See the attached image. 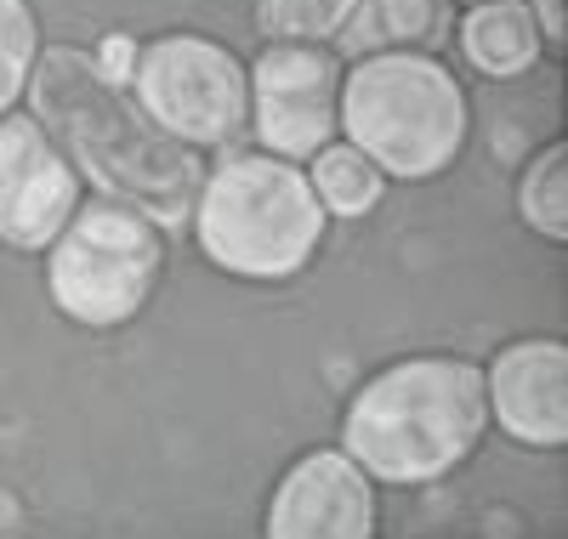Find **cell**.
<instances>
[{
    "label": "cell",
    "mask_w": 568,
    "mask_h": 539,
    "mask_svg": "<svg viewBox=\"0 0 568 539\" xmlns=\"http://www.w3.org/2000/svg\"><path fill=\"white\" fill-rule=\"evenodd\" d=\"M262 528L273 539H369L375 477L347 449H313L273 488Z\"/></svg>",
    "instance_id": "cell-9"
},
{
    "label": "cell",
    "mask_w": 568,
    "mask_h": 539,
    "mask_svg": "<svg viewBox=\"0 0 568 539\" xmlns=\"http://www.w3.org/2000/svg\"><path fill=\"white\" fill-rule=\"evenodd\" d=\"M466 91L433 52H369L342 74V136L382 176L426 182L466 149Z\"/></svg>",
    "instance_id": "cell-4"
},
{
    "label": "cell",
    "mask_w": 568,
    "mask_h": 539,
    "mask_svg": "<svg viewBox=\"0 0 568 539\" xmlns=\"http://www.w3.org/2000/svg\"><path fill=\"white\" fill-rule=\"evenodd\" d=\"M449 34V0H358L342 23V58L369 52H426Z\"/></svg>",
    "instance_id": "cell-12"
},
{
    "label": "cell",
    "mask_w": 568,
    "mask_h": 539,
    "mask_svg": "<svg viewBox=\"0 0 568 539\" xmlns=\"http://www.w3.org/2000/svg\"><path fill=\"white\" fill-rule=\"evenodd\" d=\"M91 63H98L109 80H120V85H125V80H131V63H136V40L109 34V40H103V58H91Z\"/></svg>",
    "instance_id": "cell-17"
},
{
    "label": "cell",
    "mask_w": 568,
    "mask_h": 539,
    "mask_svg": "<svg viewBox=\"0 0 568 539\" xmlns=\"http://www.w3.org/2000/svg\"><path fill=\"white\" fill-rule=\"evenodd\" d=\"M324 205L313 200L307 171L296 160H278L267 149H233L222 154L194 200V227L200 251L233 273V278H291L313 262L324 244Z\"/></svg>",
    "instance_id": "cell-3"
},
{
    "label": "cell",
    "mask_w": 568,
    "mask_h": 539,
    "mask_svg": "<svg viewBox=\"0 0 568 539\" xmlns=\"http://www.w3.org/2000/svg\"><path fill=\"white\" fill-rule=\"evenodd\" d=\"M251 80V131L278 160H307L342 136V63L329 45L273 40L245 69Z\"/></svg>",
    "instance_id": "cell-7"
},
{
    "label": "cell",
    "mask_w": 568,
    "mask_h": 539,
    "mask_svg": "<svg viewBox=\"0 0 568 539\" xmlns=\"http://www.w3.org/2000/svg\"><path fill=\"white\" fill-rule=\"evenodd\" d=\"M358 0H256V29L267 40H307L324 45L336 40L342 23L353 18Z\"/></svg>",
    "instance_id": "cell-15"
},
{
    "label": "cell",
    "mask_w": 568,
    "mask_h": 539,
    "mask_svg": "<svg viewBox=\"0 0 568 539\" xmlns=\"http://www.w3.org/2000/svg\"><path fill=\"white\" fill-rule=\"evenodd\" d=\"M23 96L29 114L58 136V149L98 193L136 205L160 227H187L205 182L200 149L165 136L136 109V96H125L120 80L91 63V52H74V45L40 52Z\"/></svg>",
    "instance_id": "cell-1"
},
{
    "label": "cell",
    "mask_w": 568,
    "mask_h": 539,
    "mask_svg": "<svg viewBox=\"0 0 568 539\" xmlns=\"http://www.w3.org/2000/svg\"><path fill=\"white\" fill-rule=\"evenodd\" d=\"M131 96L165 136L187 149H222L251 120V80L245 63L211 34H154L136 45L131 63Z\"/></svg>",
    "instance_id": "cell-6"
},
{
    "label": "cell",
    "mask_w": 568,
    "mask_h": 539,
    "mask_svg": "<svg viewBox=\"0 0 568 539\" xmlns=\"http://www.w3.org/2000/svg\"><path fill=\"white\" fill-rule=\"evenodd\" d=\"M489 431L484 369L466 358H398L353 391L342 415V449L382 482H438Z\"/></svg>",
    "instance_id": "cell-2"
},
{
    "label": "cell",
    "mask_w": 568,
    "mask_h": 539,
    "mask_svg": "<svg viewBox=\"0 0 568 539\" xmlns=\"http://www.w3.org/2000/svg\"><path fill=\"white\" fill-rule=\"evenodd\" d=\"M307 187L324 205V216L358 222V216H369L375 205H382L387 176L364 149H353V142L342 136V142H324L318 154H307Z\"/></svg>",
    "instance_id": "cell-13"
},
{
    "label": "cell",
    "mask_w": 568,
    "mask_h": 539,
    "mask_svg": "<svg viewBox=\"0 0 568 539\" xmlns=\"http://www.w3.org/2000/svg\"><path fill=\"white\" fill-rule=\"evenodd\" d=\"M34 58H40V23L29 0H0V114H12L18 96L29 91Z\"/></svg>",
    "instance_id": "cell-16"
},
{
    "label": "cell",
    "mask_w": 568,
    "mask_h": 539,
    "mask_svg": "<svg viewBox=\"0 0 568 539\" xmlns=\"http://www.w3.org/2000/svg\"><path fill=\"white\" fill-rule=\"evenodd\" d=\"M80 205V171L34 114H0V244L45 251Z\"/></svg>",
    "instance_id": "cell-8"
},
{
    "label": "cell",
    "mask_w": 568,
    "mask_h": 539,
    "mask_svg": "<svg viewBox=\"0 0 568 539\" xmlns=\"http://www.w3.org/2000/svg\"><path fill=\"white\" fill-rule=\"evenodd\" d=\"M535 18H540V34L546 45H562L568 40V0H529Z\"/></svg>",
    "instance_id": "cell-18"
},
{
    "label": "cell",
    "mask_w": 568,
    "mask_h": 539,
    "mask_svg": "<svg viewBox=\"0 0 568 539\" xmlns=\"http://www.w3.org/2000/svg\"><path fill=\"white\" fill-rule=\"evenodd\" d=\"M489 420L529 449H557L568 437V347L562 340H511L484 369Z\"/></svg>",
    "instance_id": "cell-10"
},
{
    "label": "cell",
    "mask_w": 568,
    "mask_h": 539,
    "mask_svg": "<svg viewBox=\"0 0 568 539\" xmlns=\"http://www.w3.org/2000/svg\"><path fill=\"white\" fill-rule=\"evenodd\" d=\"M45 251H52L45 256L52 302L85 329H114L131 324L142 302L154 296L165 238L160 222L142 216L136 205L114 200V193H91Z\"/></svg>",
    "instance_id": "cell-5"
},
{
    "label": "cell",
    "mask_w": 568,
    "mask_h": 539,
    "mask_svg": "<svg viewBox=\"0 0 568 539\" xmlns=\"http://www.w3.org/2000/svg\"><path fill=\"white\" fill-rule=\"evenodd\" d=\"M517 216L535 233H546L551 244L568 238V149L551 142L529 160V171L517 176Z\"/></svg>",
    "instance_id": "cell-14"
},
{
    "label": "cell",
    "mask_w": 568,
    "mask_h": 539,
    "mask_svg": "<svg viewBox=\"0 0 568 539\" xmlns=\"http://www.w3.org/2000/svg\"><path fill=\"white\" fill-rule=\"evenodd\" d=\"M540 45L546 34H540V18L529 0H471V12L460 18V52L489 80H511V74L535 69Z\"/></svg>",
    "instance_id": "cell-11"
}]
</instances>
